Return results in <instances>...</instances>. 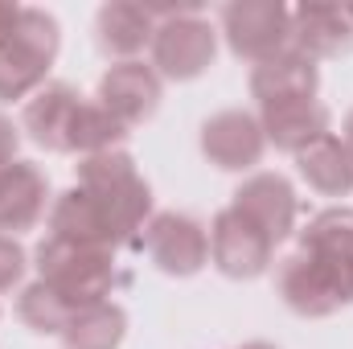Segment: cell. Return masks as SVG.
I'll return each instance as SVG.
<instances>
[{
    "instance_id": "277c9868",
    "label": "cell",
    "mask_w": 353,
    "mask_h": 349,
    "mask_svg": "<svg viewBox=\"0 0 353 349\" xmlns=\"http://www.w3.org/2000/svg\"><path fill=\"white\" fill-rule=\"evenodd\" d=\"M62 46V29L46 8H21L12 37L0 46V103L37 94Z\"/></svg>"
},
{
    "instance_id": "5b68a950",
    "label": "cell",
    "mask_w": 353,
    "mask_h": 349,
    "mask_svg": "<svg viewBox=\"0 0 353 349\" xmlns=\"http://www.w3.org/2000/svg\"><path fill=\"white\" fill-rule=\"evenodd\" d=\"M214 54H218V33L201 17V8L176 12V17L157 25V37H152V70L161 79H173V83L201 79L214 66Z\"/></svg>"
},
{
    "instance_id": "484cf974",
    "label": "cell",
    "mask_w": 353,
    "mask_h": 349,
    "mask_svg": "<svg viewBox=\"0 0 353 349\" xmlns=\"http://www.w3.org/2000/svg\"><path fill=\"white\" fill-rule=\"evenodd\" d=\"M345 148H350V157H353V111L345 115Z\"/></svg>"
},
{
    "instance_id": "cb8c5ba5",
    "label": "cell",
    "mask_w": 353,
    "mask_h": 349,
    "mask_svg": "<svg viewBox=\"0 0 353 349\" xmlns=\"http://www.w3.org/2000/svg\"><path fill=\"white\" fill-rule=\"evenodd\" d=\"M17 148H21V132L12 128L8 115H0V169L17 161Z\"/></svg>"
},
{
    "instance_id": "e0dca14e",
    "label": "cell",
    "mask_w": 353,
    "mask_h": 349,
    "mask_svg": "<svg viewBox=\"0 0 353 349\" xmlns=\"http://www.w3.org/2000/svg\"><path fill=\"white\" fill-rule=\"evenodd\" d=\"M259 123H263L267 144H275V148H283V152L300 157L304 148H312L316 140H325V136H329L333 115H329V107H325V103L308 99V103L267 107V111H259Z\"/></svg>"
},
{
    "instance_id": "2e32d148",
    "label": "cell",
    "mask_w": 353,
    "mask_h": 349,
    "mask_svg": "<svg viewBox=\"0 0 353 349\" xmlns=\"http://www.w3.org/2000/svg\"><path fill=\"white\" fill-rule=\"evenodd\" d=\"M94 37H99V50L103 54L123 58V62H136V54L144 46H152V37H157V17L148 12V4L111 0L94 17Z\"/></svg>"
},
{
    "instance_id": "6da1fadb",
    "label": "cell",
    "mask_w": 353,
    "mask_h": 349,
    "mask_svg": "<svg viewBox=\"0 0 353 349\" xmlns=\"http://www.w3.org/2000/svg\"><path fill=\"white\" fill-rule=\"evenodd\" d=\"M275 292L308 321L353 304V210H325L300 230V247L275 271Z\"/></svg>"
},
{
    "instance_id": "4316f807",
    "label": "cell",
    "mask_w": 353,
    "mask_h": 349,
    "mask_svg": "<svg viewBox=\"0 0 353 349\" xmlns=\"http://www.w3.org/2000/svg\"><path fill=\"white\" fill-rule=\"evenodd\" d=\"M239 349H275V346H267V341H251V346H239Z\"/></svg>"
},
{
    "instance_id": "8992f818",
    "label": "cell",
    "mask_w": 353,
    "mask_h": 349,
    "mask_svg": "<svg viewBox=\"0 0 353 349\" xmlns=\"http://www.w3.org/2000/svg\"><path fill=\"white\" fill-rule=\"evenodd\" d=\"M222 33L234 58L267 62L292 46V8L279 0H239L222 8Z\"/></svg>"
},
{
    "instance_id": "30bf717a",
    "label": "cell",
    "mask_w": 353,
    "mask_h": 349,
    "mask_svg": "<svg viewBox=\"0 0 353 349\" xmlns=\"http://www.w3.org/2000/svg\"><path fill=\"white\" fill-rule=\"evenodd\" d=\"M230 210H239L251 226H259L279 247L296 226V189L283 173H255L234 189Z\"/></svg>"
},
{
    "instance_id": "9c48e42d",
    "label": "cell",
    "mask_w": 353,
    "mask_h": 349,
    "mask_svg": "<svg viewBox=\"0 0 353 349\" xmlns=\"http://www.w3.org/2000/svg\"><path fill=\"white\" fill-rule=\"evenodd\" d=\"M267 136L259 115L251 111H218L201 123V152L210 165H218L222 173H247L263 161Z\"/></svg>"
},
{
    "instance_id": "d4e9b609",
    "label": "cell",
    "mask_w": 353,
    "mask_h": 349,
    "mask_svg": "<svg viewBox=\"0 0 353 349\" xmlns=\"http://www.w3.org/2000/svg\"><path fill=\"white\" fill-rule=\"evenodd\" d=\"M17 21H21V4H0V46L12 37Z\"/></svg>"
},
{
    "instance_id": "ba28073f",
    "label": "cell",
    "mask_w": 353,
    "mask_h": 349,
    "mask_svg": "<svg viewBox=\"0 0 353 349\" xmlns=\"http://www.w3.org/2000/svg\"><path fill=\"white\" fill-rule=\"evenodd\" d=\"M275 243L267 239L259 226H251L239 210H218L210 222V259L222 275L230 279H255L271 267Z\"/></svg>"
},
{
    "instance_id": "8fae6325",
    "label": "cell",
    "mask_w": 353,
    "mask_h": 349,
    "mask_svg": "<svg viewBox=\"0 0 353 349\" xmlns=\"http://www.w3.org/2000/svg\"><path fill=\"white\" fill-rule=\"evenodd\" d=\"M99 103L132 132L136 123L152 119L161 107V74L152 66L136 62H115L103 79H99Z\"/></svg>"
},
{
    "instance_id": "44dd1931",
    "label": "cell",
    "mask_w": 353,
    "mask_h": 349,
    "mask_svg": "<svg viewBox=\"0 0 353 349\" xmlns=\"http://www.w3.org/2000/svg\"><path fill=\"white\" fill-rule=\"evenodd\" d=\"M123 140H128V128L103 103L83 99L79 119H74V132H70V157H83L87 161V157H99V152H115Z\"/></svg>"
},
{
    "instance_id": "4fadbf2b",
    "label": "cell",
    "mask_w": 353,
    "mask_h": 349,
    "mask_svg": "<svg viewBox=\"0 0 353 349\" xmlns=\"http://www.w3.org/2000/svg\"><path fill=\"white\" fill-rule=\"evenodd\" d=\"M50 206V177L33 161H12L0 169V235L33 230Z\"/></svg>"
},
{
    "instance_id": "ac0fdd59",
    "label": "cell",
    "mask_w": 353,
    "mask_h": 349,
    "mask_svg": "<svg viewBox=\"0 0 353 349\" xmlns=\"http://www.w3.org/2000/svg\"><path fill=\"white\" fill-rule=\"evenodd\" d=\"M50 235H54V239H66V243H79V247L115 251V239H111L107 222L99 218V210L90 206V197L79 185H70V189L50 206Z\"/></svg>"
},
{
    "instance_id": "ffe728a7",
    "label": "cell",
    "mask_w": 353,
    "mask_h": 349,
    "mask_svg": "<svg viewBox=\"0 0 353 349\" xmlns=\"http://www.w3.org/2000/svg\"><path fill=\"white\" fill-rule=\"evenodd\" d=\"M128 337V312L115 300L79 308L62 329V349H119Z\"/></svg>"
},
{
    "instance_id": "7a4b0ae2",
    "label": "cell",
    "mask_w": 353,
    "mask_h": 349,
    "mask_svg": "<svg viewBox=\"0 0 353 349\" xmlns=\"http://www.w3.org/2000/svg\"><path fill=\"white\" fill-rule=\"evenodd\" d=\"M74 185L87 193L90 206L99 210V218L107 222L115 247L132 243L136 230H144L148 218H152V189H148V181L140 177L136 161L123 148L79 161V181Z\"/></svg>"
},
{
    "instance_id": "7402d4cb",
    "label": "cell",
    "mask_w": 353,
    "mask_h": 349,
    "mask_svg": "<svg viewBox=\"0 0 353 349\" xmlns=\"http://www.w3.org/2000/svg\"><path fill=\"white\" fill-rule=\"evenodd\" d=\"M17 317H21L33 333H41V337H62V329L70 325L74 308L62 304V300L37 279V283H29V288L21 292V300H17Z\"/></svg>"
},
{
    "instance_id": "52a82bcc",
    "label": "cell",
    "mask_w": 353,
    "mask_h": 349,
    "mask_svg": "<svg viewBox=\"0 0 353 349\" xmlns=\"http://www.w3.org/2000/svg\"><path fill=\"white\" fill-rule=\"evenodd\" d=\"M140 243H144L148 259L157 263L165 275H181L185 279V275H197L210 263V235H205V226L193 214H176V210L152 214Z\"/></svg>"
},
{
    "instance_id": "d6986e66",
    "label": "cell",
    "mask_w": 353,
    "mask_h": 349,
    "mask_svg": "<svg viewBox=\"0 0 353 349\" xmlns=\"http://www.w3.org/2000/svg\"><path fill=\"white\" fill-rule=\"evenodd\" d=\"M296 165H300V177L316 193H325V197L353 193V157H350V148H345V140H337L333 132L325 140H316L312 148H304L296 157Z\"/></svg>"
},
{
    "instance_id": "83f0119b",
    "label": "cell",
    "mask_w": 353,
    "mask_h": 349,
    "mask_svg": "<svg viewBox=\"0 0 353 349\" xmlns=\"http://www.w3.org/2000/svg\"><path fill=\"white\" fill-rule=\"evenodd\" d=\"M345 17H350V25H353V4H345Z\"/></svg>"
},
{
    "instance_id": "9a60e30c",
    "label": "cell",
    "mask_w": 353,
    "mask_h": 349,
    "mask_svg": "<svg viewBox=\"0 0 353 349\" xmlns=\"http://www.w3.org/2000/svg\"><path fill=\"white\" fill-rule=\"evenodd\" d=\"M292 50L304 58H341L353 50V25L341 4H300L292 8Z\"/></svg>"
},
{
    "instance_id": "3957f363",
    "label": "cell",
    "mask_w": 353,
    "mask_h": 349,
    "mask_svg": "<svg viewBox=\"0 0 353 349\" xmlns=\"http://www.w3.org/2000/svg\"><path fill=\"white\" fill-rule=\"evenodd\" d=\"M37 279L74 312L111 300V292L119 288V267L115 251L103 247H79L66 239L46 235L37 243Z\"/></svg>"
},
{
    "instance_id": "5bb4252c",
    "label": "cell",
    "mask_w": 353,
    "mask_h": 349,
    "mask_svg": "<svg viewBox=\"0 0 353 349\" xmlns=\"http://www.w3.org/2000/svg\"><path fill=\"white\" fill-rule=\"evenodd\" d=\"M79 107H83V94L70 87V83H50L41 87L29 103H25V132L37 148L46 152H70V132H74V119H79Z\"/></svg>"
},
{
    "instance_id": "603a6c76",
    "label": "cell",
    "mask_w": 353,
    "mask_h": 349,
    "mask_svg": "<svg viewBox=\"0 0 353 349\" xmlns=\"http://www.w3.org/2000/svg\"><path fill=\"white\" fill-rule=\"evenodd\" d=\"M25 247L17 243V239H8V235H0V292H12L21 279H25Z\"/></svg>"
},
{
    "instance_id": "7c38bea8",
    "label": "cell",
    "mask_w": 353,
    "mask_h": 349,
    "mask_svg": "<svg viewBox=\"0 0 353 349\" xmlns=\"http://www.w3.org/2000/svg\"><path fill=\"white\" fill-rule=\"evenodd\" d=\"M316 87H321L316 62L292 46L251 70V94H255L259 111L283 107V103H308V99H316Z\"/></svg>"
}]
</instances>
